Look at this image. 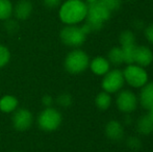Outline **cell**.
I'll use <instances>...</instances> for the list:
<instances>
[{"label": "cell", "instance_id": "4fadbf2b", "mask_svg": "<svg viewBox=\"0 0 153 152\" xmlns=\"http://www.w3.org/2000/svg\"><path fill=\"white\" fill-rule=\"evenodd\" d=\"M140 103L146 110H151L153 108V81L147 82L142 87L140 93Z\"/></svg>", "mask_w": 153, "mask_h": 152}, {"label": "cell", "instance_id": "9c48e42d", "mask_svg": "<svg viewBox=\"0 0 153 152\" xmlns=\"http://www.w3.org/2000/svg\"><path fill=\"white\" fill-rule=\"evenodd\" d=\"M13 126L18 131H26L33 123V116L27 108H17L13 116Z\"/></svg>", "mask_w": 153, "mask_h": 152}, {"label": "cell", "instance_id": "f546056e", "mask_svg": "<svg viewBox=\"0 0 153 152\" xmlns=\"http://www.w3.org/2000/svg\"><path fill=\"white\" fill-rule=\"evenodd\" d=\"M87 4H91V3H94V2L98 1V0H83Z\"/></svg>", "mask_w": 153, "mask_h": 152}, {"label": "cell", "instance_id": "277c9868", "mask_svg": "<svg viewBox=\"0 0 153 152\" xmlns=\"http://www.w3.org/2000/svg\"><path fill=\"white\" fill-rule=\"evenodd\" d=\"M38 125L44 131H54L61 126L62 122V116L56 108H46L40 113L38 117Z\"/></svg>", "mask_w": 153, "mask_h": 152}, {"label": "cell", "instance_id": "1f68e13d", "mask_svg": "<svg viewBox=\"0 0 153 152\" xmlns=\"http://www.w3.org/2000/svg\"><path fill=\"white\" fill-rule=\"evenodd\" d=\"M126 1H133V0H126Z\"/></svg>", "mask_w": 153, "mask_h": 152}, {"label": "cell", "instance_id": "484cf974", "mask_svg": "<svg viewBox=\"0 0 153 152\" xmlns=\"http://www.w3.org/2000/svg\"><path fill=\"white\" fill-rule=\"evenodd\" d=\"M43 3L49 10H54L61 6L62 3V0H43Z\"/></svg>", "mask_w": 153, "mask_h": 152}, {"label": "cell", "instance_id": "83f0119b", "mask_svg": "<svg viewBox=\"0 0 153 152\" xmlns=\"http://www.w3.org/2000/svg\"><path fill=\"white\" fill-rule=\"evenodd\" d=\"M144 33H145V38L147 39L148 42L153 44V23L146 27L145 30H144Z\"/></svg>", "mask_w": 153, "mask_h": 152}, {"label": "cell", "instance_id": "603a6c76", "mask_svg": "<svg viewBox=\"0 0 153 152\" xmlns=\"http://www.w3.org/2000/svg\"><path fill=\"white\" fill-rule=\"evenodd\" d=\"M56 102L59 105L62 106V108H69L72 104L73 98L69 93H62L56 98Z\"/></svg>", "mask_w": 153, "mask_h": 152}, {"label": "cell", "instance_id": "d6986e66", "mask_svg": "<svg viewBox=\"0 0 153 152\" xmlns=\"http://www.w3.org/2000/svg\"><path fill=\"white\" fill-rule=\"evenodd\" d=\"M107 61L109 62V64L114 66H120L122 65L123 62V53H122V48L121 47H114L108 51V55H107Z\"/></svg>", "mask_w": 153, "mask_h": 152}, {"label": "cell", "instance_id": "ac0fdd59", "mask_svg": "<svg viewBox=\"0 0 153 152\" xmlns=\"http://www.w3.org/2000/svg\"><path fill=\"white\" fill-rule=\"evenodd\" d=\"M13 5L10 0H0V20L6 21L13 16Z\"/></svg>", "mask_w": 153, "mask_h": 152}, {"label": "cell", "instance_id": "4dcf8cb0", "mask_svg": "<svg viewBox=\"0 0 153 152\" xmlns=\"http://www.w3.org/2000/svg\"><path fill=\"white\" fill-rule=\"evenodd\" d=\"M150 116V118H151V119L153 120V108H151V110H149V114H148Z\"/></svg>", "mask_w": 153, "mask_h": 152}, {"label": "cell", "instance_id": "44dd1931", "mask_svg": "<svg viewBox=\"0 0 153 152\" xmlns=\"http://www.w3.org/2000/svg\"><path fill=\"white\" fill-rule=\"evenodd\" d=\"M121 47V46H120ZM137 45H130V46H124L122 48L123 53V62L127 65L134 64V51Z\"/></svg>", "mask_w": 153, "mask_h": 152}, {"label": "cell", "instance_id": "7c38bea8", "mask_svg": "<svg viewBox=\"0 0 153 152\" xmlns=\"http://www.w3.org/2000/svg\"><path fill=\"white\" fill-rule=\"evenodd\" d=\"M105 134L111 141H119L124 136V128L121 122L111 120L105 126Z\"/></svg>", "mask_w": 153, "mask_h": 152}, {"label": "cell", "instance_id": "6da1fadb", "mask_svg": "<svg viewBox=\"0 0 153 152\" xmlns=\"http://www.w3.org/2000/svg\"><path fill=\"white\" fill-rule=\"evenodd\" d=\"M88 14V4L83 0H66L59 10V20L66 25H77Z\"/></svg>", "mask_w": 153, "mask_h": 152}, {"label": "cell", "instance_id": "cb8c5ba5", "mask_svg": "<svg viewBox=\"0 0 153 152\" xmlns=\"http://www.w3.org/2000/svg\"><path fill=\"white\" fill-rule=\"evenodd\" d=\"M102 4H104L111 13L120 10L122 5V0H99Z\"/></svg>", "mask_w": 153, "mask_h": 152}, {"label": "cell", "instance_id": "ba28073f", "mask_svg": "<svg viewBox=\"0 0 153 152\" xmlns=\"http://www.w3.org/2000/svg\"><path fill=\"white\" fill-rule=\"evenodd\" d=\"M116 104L120 112L130 114L137 108V97L133 92L129 90L121 91L117 96Z\"/></svg>", "mask_w": 153, "mask_h": 152}, {"label": "cell", "instance_id": "d6a6232c", "mask_svg": "<svg viewBox=\"0 0 153 152\" xmlns=\"http://www.w3.org/2000/svg\"><path fill=\"white\" fill-rule=\"evenodd\" d=\"M16 152H17V151H16Z\"/></svg>", "mask_w": 153, "mask_h": 152}, {"label": "cell", "instance_id": "7a4b0ae2", "mask_svg": "<svg viewBox=\"0 0 153 152\" xmlns=\"http://www.w3.org/2000/svg\"><path fill=\"white\" fill-rule=\"evenodd\" d=\"M111 12L100 1L88 4V14L85 17V24L91 31H99L104 24L111 19Z\"/></svg>", "mask_w": 153, "mask_h": 152}, {"label": "cell", "instance_id": "d4e9b609", "mask_svg": "<svg viewBox=\"0 0 153 152\" xmlns=\"http://www.w3.org/2000/svg\"><path fill=\"white\" fill-rule=\"evenodd\" d=\"M126 144H127V146L130 149H132V150H137V149H140L142 146L141 140H140L139 138H137V136H130V138H128L127 139Z\"/></svg>", "mask_w": 153, "mask_h": 152}, {"label": "cell", "instance_id": "8992f818", "mask_svg": "<svg viewBox=\"0 0 153 152\" xmlns=\"http://www.w3.org/2000/svg\"><path fill=\"white\" fill-rule=\"evenodd\" d=\"M123 76L124 80L133 87H142L148 82L147 71L143 67H140L135 64L127 66L123 71Z\"/></svg>", "mask_w": 153, "mask_h": 152}, {"label": "cell", "instance_id": "e0dca14e", "mask_svg": "<svg viewBox=\"0 0 153 152\" xmlns=\"http://www.w3.org/2000/svg\"><path fill=\"white\" fill-rule=\"evenodd\" d=\"M95 103H96V106L99 108V110H107L111 104V94L106 93V92H104V91L99 93L98 95L96 96Z\"/></svg>", "mask_w": 153, "mask_h": 152}, {"label": "cell", "instance_id": "3957f363", "mask_svg": "<svg viewBox=\"0 0 153 152\" xmlns=\"http://www.w3.org/2000/svg\"><path fill=\"white\" fill-rule=\"evenodd\" d=\"M65 69L71 74H80L90 66L89 55L80 49H74L68 53L64 62Z\"/></svg>", "mask_w": 153, "mask_h": 152}, {"label": "cell", "instance_id": "5b68a950", "mask_svg": "<svg viewBox=\"0 0 153 152\" xmlns=\"http://www.w3.org/2000/svg\"><path fill=\"white\" fill-rule=\"evenodd\" d=\"M87 33L82 30L81 26L66 25L59 33V38L66 46L77 48L80 47L87 39Z\"/></svg>", "mask_w": 153, "mask_h": 152}, {"label": "cell", "instance_id": "52a82bcc", "mask_svg": "<svg viewBox=\"0 0 153 152\" xmlns=\"http://www.w3.org/2000/svg\"><path fill=\"white\" fill-rule=\"evenodd\" d=\"M124 81L125 80L122 71L118 69L111 70L105 75H103L101 87H102L103 91L108 94L117 93L124 85Z\"/></svg>", "mask_w": 153, "mask_h": 152}, {"label": "cell", "instance_id": "4316f807", "mask_svg": "<svg viewBox=\"0 0 153 152\" xmlns=\"http://www.w3.org/2000/svg\"><path fill=\"white\" fill-rule=\"evenodd\" d=\"M5 28H6V30H7L8 33H15V31H17V29L19 28V25H18V23H17L16 21L8 19V20H6Z\"/></svg>", "mask_w": 153, "mask_h": 152}, {"label": "cell", "instance_id": "f1b7e54d", "mask_svg": "<svg viewBox=\"0 0 153 152\" xmlns=\"http://www.w3.org/2000/svg\"><path fill=\"white\" fill-rule=\"evenodd\" d=\"M42 103L44 104L46 108H50L53 104V98L50 95H45L42 98Z\"/></svg>", "mask_w": 153, "mask_h": 152}, {"label": "cell", "instance_id": "7402d4cb", "mask_svg": "<svg viewBox=\"0 0 153 152\" xmlns=\"http://www.w3.org/2000/svg\"><path fill=\"white\" fill-rule=\"evenodd\" d=\"M10 61V52L7 47L0 44V69L5 67Z\"/></svg>", "mask_w": 153, "mask_h": 152}, {"label": "cell", "instance_id": "30bf717a", "mask_svg": "<svg viewBox=\"0 0 153 152\" xmlns=\"http://www.w3.org/2000/svg\"><path fill=\"white\" fill-rule=\"evenodd\" d=\"M33 12V4L30 0H19L13 8V15L17 20L25 21L30 18Z\"/></svg>", "mask_w": 153, "mask_h": 152}, {"label": "cell", "instance_id": "8fae6325", "mask_svg": "<svg viewBox=\"0 0 153 152\" xmlns=\"http://www.w3.org/2000/svg\"><path fill=\"white\" fill-rule=\"evenodd\" d=\"M153 62V52L147 46H137L134 51V64L140 67H148Z\"/></svg>", "mask_w": 153, "mask_h": 152}, {"label": "cell", "instance_id": "2e32d148", "mask_svg": "<svg viewBox=\"0 0 153 152\" xmlns=\"http://www.w3.org/2000/svg\"><path fill=\"white\" fill-rule=\"evenodd\" d=\"M137 129L141 134H150L153 132V120L149 115H144L137 120Z\"/></svg>", "mask_w": 153, "mask_h": 152}, {"label": "cell", "instance_id": "5bb4252c", "mask_svg": "<svg viewBox=\"0 0 153 152\" xmlns=\"http://www.w3.org/2000/svg\"><path fill=\"white\" fill-rule=\"evenodd\" d=\"M90 68H91L92 72L98 76H103L109 71L111 68V64L105 57L102 56H97L95 57L93 61L90 62Z\"/></svg>", "mask_w": 153, "mask_h": 152}, {"label": "cell", "instance_id": "9a60e30c", "mask_svg": "<svg viewBox=\"0 0 153 152\" xmlns=\"http://www.w3.org/2000/svg\"><path fill=\"white\" fill-rule=\"evenodd\" d=\"M19 101L13 95H4L0 98V110L4 114H10L18 108Z\"/></svg>", "mask_w": 153, "mask_h": 152}, {"label": "cell", "instance_id": "ffe728a7", "mask_svg": "<svg viewBox=\"0 0 153 152\" xmlns=\"http://www.w3.org/2000/svg\"><path fill=\"white\" fill-rule=\"evenodd\" d=\"M119 43L121 47L130 46V45H135V36L129 29L123 30L119 36Z\"/></svg>", "mask_w": 153, "mask_h": 152}]
</instances>
